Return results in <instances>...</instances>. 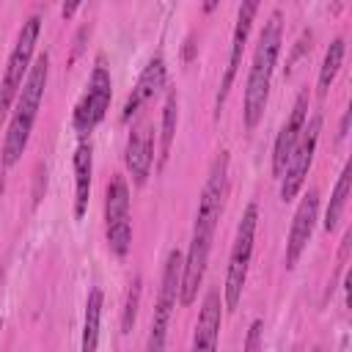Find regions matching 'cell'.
Here are the masks:
<instances>
[{
	"instance_id": "6da1fadb",
	"label": "cell",
	"mask_w": 352,
	"mask_h": 352,
	"mask_svg": "<svg viewBox=\"0 0 352 352\" xmlns=\"http://www.w3.org/2000/svg\"><path fill=\"white\" fill-rule=\"evenodd\" d=\"M226 176H228V154L220 151V157L212 162V170L206 176V184H204V192H201V201H198V212H195L192 239H190V248H187V256H184V264H182V286H179V302L182 305H190L195 300L198 286L204 280L214 226H217L220 212H223Z\"/></svg>"
},
{
	"instance_id": "7a4b0ae2",
	"label": "cell",
	"mask_w": 352,
	"mask_h": 352,
	"mask_svg": "<svg viewBox=\"0 0 352 352\" xmlns=\"http://www.w3.org/2000/svg\"><path fill=\"white\" fill-rule=\"evenodd\" d=\"M47 74H50V55L41 52L30 69H28V77L16 94V107H14V116L8 121V132H6V140H3V165L11 168L19 162L28 140H30V132H33V121L38 116V107H41V96H44V85H47Z\"/></svg>"
},
{
	"instance_id": "3957f363",
	"label": "cell",
	"mask_w": 352,
	"mask_h": 352,
	"mask_svg": "<svg viewBox=\"0 0 352 352\" xmlns=\"http://www.w3.org/2000/svg\"><path fill=\"white\" fill-rule=\"evenodd\" d=\"M280 28H283L280 25V11H272L261 36H258L256 52H253V66H250L248 85H245V110H242L248 129H256V124L261 121L264 107H267L272 69H275L278 52H280Z\"/></svg>"
},
{
	"instance_id": "277c9868",
	"label": "cell",
	"mask_w": 352,
	"mask_h": 352,
	"mask_svg": "<svg viewBox=\"0 0 352 352\" xmlns=\"http://www.w3.org/2000/svg\"><path fill=\"white\" fill-rule=\"evenodd\" d=\"M256 223H258V206L248 204L242 212V220L236 226V239L228 256V270H226V308L234 311L239 305L245 280H248V267H250V256H253V239H256Z\"/></svg>"
},
{
	"instance_id": "5b68a950",
	"label": "cell",
	"mask_w": 352,
	"mask_h": 352,
	"mask_svg": "<svg viewBox=\"0 0 352 352\" xmlns=\"http://www.w3.org/2000/svg\"><path fill=\"white\" fill-rule=\"evenodd\" d=\"M38 30H41V16H30L19 36H16V44L8 55V63H6V74H3V82H0V118L8 113L11 102L16 99L25 77H28V69H30V60H33V50H36V41H38Z\"/></svg>"
},
{
	"instance_id": "8992f818",
	"label": "cell",
	"mask_w": 352,
	"mask_h": 352,
	"mask_svg": "<svg viewBox=\"0 0 352 352\" xmlns=\"http://www.w3.org/2000/svg\"><path fill=\"white\" fill-rule=\"evenodd\" d=\"M182 264H184V256L179 250H170L168 258H165L162 286H160V297H157L154 316H151V336H148V344H146L151 352L165 346L168 322H170V314L176 308V297H179V286H182Z\"/></svg>"
},
{
	"instance_id": "52a82bcc",
	"label": "cell",
	"mask_w": 352,
	"mask_h": 352,
	"mask_svg": "<svg viewBox=\"0 0 352 352\" xmlns=\"http://www.w3.org/2000/svg\"><path fill=\"white\" fill-rule=\"evenodd\" d=\"M319 132H322V116H311V121H305L302 132H300V140L280 173V198L283 201H292L300 190H302V182L311 170V162H314V154H316V143H319Z\"/></svg>"
},
{
	"instance_id": "ba28073f",
	"label": "cell",
	"mask_w": 352,
	"mask_h": 352,
	"mask_svg": "<svg viewBox=\"0 0 352 352\" xmlns=\"http://www.w3.org/2000/svg\"><path fill=\"white\" fill-rule=\"evenodd\" d=\"M110 96H113V82H110V72L104 69V63L99 60L91 72V80H88V88L82 94V99L77 102L74 107V116H72V124L80 135H88L96 129V124L104 118L107 107H110Z\"/></svg>"
},
{
	"instance_id": "9c48e42d",
	"label": "cell",
	"mask_w": 352,
	"mask_h": 352,
	"mask_svg": "<svg viewBox=\"0 0 352 352\" xmlns=\"http://www.w3.org/2000/svg\"><path fill=\"white\" fill-rule=\"evenodd\" d=\"M104 223H107V245L116 256H126L132 245V226H129V187L121 176L107 184L104 195Z\"/></svg>"
},
{
	"instance_id": "30bf717a",
	"label": "cell",
	"mask_w": 352,
	"mask_h": 352,
	"mask_svg": "<svg viewBox=\"0 0 352 352\" xmlns=\"http://www.w3.org/2000/svg\"><path fill=\"white\" fill-rule=\"evenodd\" d=\"M258 3H261V0H242V3H239L234 36H231V58H228V66H226V74H223V82H220V91H217V102H214L217 116H220V107L226 104L228 91H231V85H234V77H236V72H239V60H242V52H245V44H248V36H250V28H253Z\"/></svg>"
},
{
	"instance_id": "8fae6325",
	"label": "cell",
	"mask_w": 352,
	"mask_h": 352,
	"mask_svg": "<svg viewBox=\"0 0 352 352\" xmlns=\"http://www.w3.org/2000/svg\"><path fill=\"white\" fill-rule=\"evenodd\" d=\"M316 214H319V190H308L294 212L292 220V231H289V242H286V270H294V264L300 261L305 245L314 236V226H316Z\"/></svg>"
},
{
	"instance_id": "7c38bea8",
	"label": "cell",
	"mask_w": 352,
	"mask_h": 352,
	"mask_svg": "<svg viewBox=\"0 0 352 352\" xmlns=\"http://www.w3.org/2000/svg\"><path fill=\"white\" fill-rule=\"evenodd\" d=\"M305 121H308V91H300L297 99H294V107H292V113L286 118V124L280 126V132L275 138L272 176H280L283 173V168H286V162H289V157H292V151H294V146L300 140V132H302Z\"/></svg>"
},
{
	"instance_id": "4fadbf2b",
	"label": "cell",
	"mask_w": 352,
	"mask_h": 352,
	"mask_svg": "<svg viewBox=\"0 0 352 352\" xmlns=\"http://www.w3.org/2000/svg\"><path fill=\"white\" fill-rule=\"evenodd\" d=\"M124 162H126V170L132 173V182L138 187H143L146 179L151 176V162H154V129L146 121L129 132L126 148H124Z\"/></svg>"
},
{
	"instance_id": "5bb4252c",
	"label": "cell",
	"mask_w": 352,
	"mask_h": 352,
	"mask_svg": "<svg viewBox=\"0 0 352 352\" xmlns=\"http://www.w3.org/2000/svg\"><path fill=\"white\" fill-rule=\"evenodd\" d=\"M165 85V60L157 55V58H151L148 63H146V69H143V74L138 77V82H135V88H132V94L126 96V104H124V113H121V121H129L148 99H154L157 94H160V88Z\"/></svg>"
},
{
	"instance_id": "9a60e30c",
	"label": "cell",
	"mask_w": 352,
	"mask_h": 352,
	"mask_svg": "<svg viewBox=\"0 0 352 352\" xmlns=\"http://www.w3.org/2000/svg\"><path fill=\"white\" fill-rule=\"evenodd\" d=\"M217 333H220V292L212 289L204 297L201 316L192 333V346L195 349H214L217 346Z\"/></svg>"
},
{
	"instance_id": "2e32d148",
	"label": "cell",
	"mask_w": 352,
	"mask_h": 352,
	"mask_svg": "<svg viewBox=\"0 0 352 352\" xmlns=\"http://www.w3.org/2000/svg\"><path fill=\"white\" fill-rule=\"evenodd\" d=\"M91 170H94V154H91V143L80 140L74 148V217L80 220L88 209V198H91Z\"/></svg>"
},
{
	"instance_id": "e0dca14e",
	"label": "cell",
	"mask_w": 352,
	"mask_h": 352,
	"mask_svg": "<svg viewBox=\"0 0 352 352\" xmlns=\"http://www.w3.org/2000/svg\"><path fill=\"white\" fill-rule=\"evenodd\" d=\"M99 319H102V289H91L82 319V352H94L99 346Z\"/></svg>"
},
{
	"instance_id": "ac0fdd59",
	"label": "cell",
	"mask_w": 352,
	"mask_h": 352,
	"mask_svg": "<svg viewBox=\"0 0 352 352\" xmlns=\"http://www.w3.org/2000/svg\"><path fill=\"white\" fill-rule=\"evenodd\" d=\"M176 121H179V96L176 91L168 94L165 107H162V135H160V165L168 162L170 157V146H173V135H176Z\"/></svg>"
},
{
	"instance_id": "d6986e66",
	"label": "cell",
	"mask_w": 352,
	"mask_h": 352,
	"mask_svg": "<svg viewBox=\"0 0 352 352\" xmlns=\"http://www.w3.org/2000/svg\"><path fill=\"white\" fill-rule=\"evenodd\" d=\"M344 50H346L344 38H333L330 41V47L324 52V60H322V69H319V85H316L319 96H324L330 91V85H333V80H336V74H338V69L344 63Z\"/></svg>"
},
{
	"instance_id": "ffe728a7",
	"label": "cell",
	"mask_w": 352,
	"mask_h": 352,
	"mask_svg": "<svg viewBox=\"0 0 352 352\" xmlns=\"http://www.w3.org/2000/svg\"><path fill=\"white\" fill-rule=\"evenodd\" d=\"M346 198H349V165L341 170L338 182H336V190H333V198H330V206H327V214H324V228L327 231H336V226L344 214Z\"/></svg>"
},
{
	"instance_id": "44dd1931",
	"label": "cell",
	"mask_w": 352,
	"mask_h": 352,
	"mask_svg": "<svg viewBox=\"0 0 352 352\" xmlns=\"http://www.w3.org/2000/svg\"><path fill=\"white\" fill-rule=\"evenodd\" d=\"M138 305H140V275L132 278L129 292H126V302H124V314H121V333H129L138 316Z\"/></svg>"
},
{
	"instance_id": "7402d4cb",
	"label": "cell",
	"mask_w": 352,
	"mask_h": 352,
	"mask_svg": "<svg viewBox=\"0 0 352 352\" xmlns=\"http://www.w3.org/2000/svg\"><path fill=\"white\" fill-rule=\"evenodd\" d=\"M261 330H264V322L256 319V322L250 324V333H248V341H245V349H248V352L258 349V336H261Z\"/></svg>"
},
{
	"instance_id": "603a6c76",
	"label": "cell",
	"mask_w": 352,
	"mask_h": 352,
	"mask_svg": "<svg viewBox=\"0 0 352 352\" xmlns=\"http://www.w3.org/2000/svg\"><path fill=\"white\" fill-rule=\"evenodd\" d=\"M346 132H349V113H344V118H341V132H338V138L344 140V138H346Z\"/></svg>"
},
{
	"instance_id": "cb8c5ba5",
	"label": "cell",
	"mask_w": 352,
	"mask_h": 352,
	"mask_svg": "<svg viewBox=\"0 0 352 352\" xmlns=\"http://www.w3.org/2000/svg\"><path fill=\"white\" fill-rule=\"evenodd\" d=\"M217 3H220V0H204V11H206V14H212V11L217 8Z\"/></svg>"
},
{
	"instance_id": "d4e9b609",
	"label": "cell",
	"mask_w": 352,
	"mask_h": 352,
	"mask_svg": "<svg viewBox=\"0 0 352 352\" xmlns=\"http://www.w3.org/2000/svg\"><path fill=\"white\" fill-rule=\"evenodd\" d=\"M3 190H6V179H3V173H0V195H3Z\"/></svg>"
}]
</instances>
